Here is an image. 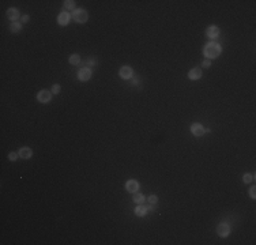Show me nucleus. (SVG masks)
<instances>
[{
    "label": "nucleus",
    "instance_id": "f257e3e1",
    "mask_svg": "<svg viewBox=\"0 0 256 245\" xmlns=\"http://www.w3.org/2000/svg\"><path fill=\"white\" fill-rule=\"evenodd\" d=\"M203 53H204L206 57H208V60L215 59V57H218L221 55V45L217 44V42H214V41H210V42L204 46Z\"/></svg>",
    "mask_w": 256,
    "mask_h": 245
},
{
    "label": "nucleus",
    "instance_id": "f03ea898",
    "mask_svg": "<svg viewBox=\"0 0 256 245\" xmlns=\"http://www.w3.org/2000/svg\"><path fill=\"white\" fill-rule=\"evenodd\" d=\"M72 16H74V20H76L78 23H85L87 18H89L86 10H83V8H76L74 11V14H72Z\"/></svg>",
    "mask_w": 256,
    "mask_h": 245
},
{
    "label": "nucleus",
    "instance_id": "7ed1b4c3",
    "mask_svg": "<svg viewBox=\"0 0 256 245\" xmlns=\"http://www.w3.org/2000/svg\"><path fill=\"white\" fill-rule=\"evenodd\" d=\"M52 98V93L48 91V90H41V91L37 94V100H38L41 104H46V102H49Z\"/></svg>",
    "mask_w": 256,
    "mask_h": 245
},
{
    "label": "nucleus",
    "instance_id": "20e7f679",
    "mask_svg": "<svg viewBox=\"0 0 256 245\" xmlns=\"http://www.w3.org/2000/svg\"><path fill=\"white\" fill-rule=\"evenodd\" d=\"M132 74H133V71L130 66H123L120 68V71H119V75H120L123 79H131V78H132Z\"/></svg>",
    "mask_w": 256,
    "mask_h": 245
},
{
    "label": "nucleus",
    "instance_id": "39448f33",
    "mask_svg": "<svg viewBox=\"0 0 256 245\" xmlns=\"http://www.w3.org/2000/svg\"><path fill=\"white\" fill-rule=\"evenodd\" d=\"M217 233H218V236H221V237H228L229 233H230V226H229L228 223H221V225H218Z\"/></svg>",
    "mask_w": 256,
    "mask_h": 245
},
{
    "label": "nucleus",
    "instance_id": "423d86ee",
    "mask_svg": "<svg viewBox=\"0 0 256 245\" xmlns=\"http://www.w3.org/2000/svg\"><path fill=\"white\" fill-rule=\"evenodd\" d=\"M78 78H79V80L82 82H87L91 78V71H90L87 67H83V68L79 69V72H78Z\"/></svg>",
    "mask_w": 256,
    "mask_h": 245
},
{
    "label": "nucleus",
    "instance_id": "0eeeda50",
    "mask_svg": "<svg viewBox=\"0 0 256 245\" xmlns=\"http://www.w3.org/2000/svg\"><path fill=\"white\" fill-rule=\"evenodd\" d=\"M191 132L194 133V136H197V138H199V136H203L204 135V132H206V130L204 128H203V125L202 124H192L191 125Z\"/></svg>",
    "mask_w": 256,
    "mask_h": 245
},
{
    "label": "nucleus",
    "instance_id": "6e6552de",
    "mask_svg": "<svg viewBox=\"0 0 256 245\" xmlns=\"http://www.w3.org/2000/svg\"><path fill=\"white\" fill-rule=\"evenodd\" d=\"M57 22L62 26H67L69 22V14L66 12V11H62V12L59 14V16H57Z\"/></svg>",
    "mask_w": 256,
    "mask_h": 245
},
{
    "label": "nucleus",
    "instance_id": "1a4fd4ad",
    "mask_svg": "<svg viewBox=\"0 0 256 245\" xmlns=\"http://www.w3.org/2000/svg\"><path fill=\"white\" fill-rule=\"evenodd\" d=\"M126 189L128 192H136L139 189V183L136 181V180H128L126 183Z\"/></svg>",
    "mask_w": 256,
    "mask_h": 245
},
{
    "label": "nucleus",
    "instance_id": "9d476101",
    "mask_svg": "<svg viewBox=\"0 0 256 245\" xmlns=\"http://www.w3.org/2000/svg\"><path fill=\"white\" fill-rule=\"evenodd\" d=\"M206 34H207L211 40H215L219 36V29H218L217 26H210V27H207V30H206Z\"/></svg>",
    "mask_w": 256,
    "mask_h": 245
},
{
    "label": "nucleus",
    "instance_id": "9b49d317",
    "mask_svg": "<svg viewBox=\"0 0 256 245\" xmlns=\"http://www.w3.org/2000/svg\"><path fill=\"white\" fill-rule=\"evenodd\" d=\"M18 154H19L21 158L29 159V158H31V155H33V151H31V148H29V147H22V148H19Z\"/></svg>",
    "mask_w": 256,
    "mask_h": 245
},
{
    "label": "nucleus",
    "instance_id": "f8f14e48",
    "mask_svg": "<svg viewBox=\"0 0 256 245\" xmlns=\"http://www.w3.org/2000/svg\"><path fill=\"white\" fill-rule=\"evenodd\" d=\"M200 76H202V69L200 68H192L190 72H188V78H190L191 80H197L200 79Z\"/></svg>",
    "mask_w": 256,
    "mask_h": 245
},
{
    "label": "nucleus",
    "instance_id": "ddd939ff",
    "mask_svg": "<svg viewBox=\"0 0 256 245\" xmlns=\"http://www.w3.org/2000/svg\"><path fill=\"white\" fill-rule=\"evenodd\" d=\"M7 16H8V19H11V20H16L19 18V11L16 10V8H8Z\"/></svg>",
    "mask_w": 256,
    "mask_h": 245
},
{
    "label": "nucleus",
    "instance_id": "4468645a",
    "mask_svg": "<svg viewBox=\"0 0 256 245\" xmlns=\"http://www.w3.org/2000/svg\"><path fill=\"white\" fill-rule=\"evenodd\" d=\"M147 212V207L144 206H140V204H138L135 208V215H138V217H143V215H146Z\"/></svg>",
    "mask_w": 256,
    "mask_h": 245
},
{
    "label": "nucleus",
    "instance_id": "2eb2a0df",
    "mask_svg": "<svg viewBox=\"0 0 256 245\" xmlns=\"http://www.w3.org/2000/svg\"><path fill=\"white\" fill-rule=\"evenodd\" d=\"M133 202H135L136 204H142L144 202V196L140 194V192H138V191L133 192Z\"/></svg>",
    "mask_w": 256,
    "mask_h": 245
},
{
    "label": "nucleus",
    "instance_id": "dca6fc26",
    "mask_svg": "<svg viewBox=\"0 0 256 245\" xmlns=\"http://www.w3.org/2000/svg\"><path fill=\"white\" fill-rule=\"evenodd\" d=\"M10 30L12 31V33H18V31L22 30V25H21V23H18V22L11 23V25H10Z\"/></svg>",
    "mask_w": 256,
    "mask_h": 245
},
{
    "label": "nucleus",
    "instance_id": "f3484780",
    "mask_svg": "<svg viewBox=\"0 0 256 245\" xmlns=\"http://www.w3.org/2000/svg\"><path fill=\"white\" fill-rule=\"evenodd\" d=\"M69 63L72 64V66H78V64L80 63V57H79V55H71L69 56Z\"/></svg>",
    "mask_w": 256,
    "mask_h": 245
},
{
    "label": "nucleus",
    "instance_id": "a211bd4d",
    "mask_svg": "<svg viewBox=\"0 0 256 245\" xmlns=\"http://www.w3.org/2000/svg\"><path fill=\"white\" fill-rule=\"evenodd\" d=\"M64 5H66L67 10L75 11V2L74 0H66V2H64Z\"/></svg>",
    "mask_w": 256,
    "mask_h": 245
},
{
    "label": "nucleus",
    "instance_id": "6ab92c4d",
    "mask_svg": "<svg viewBox=\"0 0 256 245\" xmlns=\"http://www.w3.org/2000/svg\"><path fill=\"white\" fill-rule=\"evenodd\" d=\"M252 180H254V177H252V174H249V173H245V174L243 176V181H244V183H247V184H248V183H251Z\"/></svg>",
    "mask_w": 256,
    "mask_h": 245
},
{
    "label": "nucleus",
    "instance_id": "aec40b11",
    "mask_svg": "<svg viewBox=\"0 0 256 245\" xmlns=\"http://www.w3.org/2000/svg\"><path fill=\"white\" fill-rule=\"evenodd\" d=\"M60 90H62V86H60V84H53V86H52V94H59L60 93Z\"/></svg>",
    "mask_w": 256,
    "mask_h": 245
},
{
    "label": "nucleus",
    "instance_id": "412c9836",
    "mask_svg": "<svg viewBox=\"0 0 256 245\" xmlns=\"http://www.w3.org/2000/svg\"><path fill=\"white\" fill-rule=\"evenodd\" d=\"M149 203L151 204V206H155V204L158 203V197H157L155 195H151V196L149 197Z\"/></svg>",
    "mask_w": 256,
    "mask_h": 245
},
{
    "label": "nucleus",
    "instance_id": "4be33fe9",
    "mask_svg": "<svg viewBox=\"0 0 256 245\" xmlns=\"http://www.w3.org/2000/svg\"><path fill=\"white\" fill-rule=\"evenodd\" d=\"M18 157H19L18 153H10V154H8V159H10V161H16Z\"/></svg>",
    "mask_w": 256,
    "mask_h": 245
},
{
    "label": "nucleus",
    "instance_id": "5701e85b",
    "mask_svg": "<svg viewBox=\"0 0 256 245\" xmlns=\"http://www.w3.org/2000/svg\"><path fill=\"white\" fill-rule=\"evenodd\" d=\"M86 64H87V67H90V66H97V60H95V59H89Z\"/></svg>",
    "mask_w": 256,
    "mask_h": 245
},
{
    "label": "nucleus",
    "instance_id": "b1692460",
    "mask_svg": "<svg viewBox=\"0 0 256 245\" xmlns=\"http://www.w3.org/2000/svg\"><path fill=\"white\" fill-rule=\"evenodd\" d=\"M249 196H251L252 199H255V197H256V189H255V186H252V188L249 189Z\"/></svg>",
    "mask_w": 256,
    "mask_h": 245
},
{
    "label": "nucleus",
    "instance_id": "393cba45",
    "mask_svg": "<svg viewBox=\"0 0 256 245\" xmlns=\"http://www.w3.org/2000/svg\"><path fill=\"white\" fill-rule=\"evenodd\" d=\"M210 66H211V61H210V60H203V63H202V67H203V68H208Z\"/></svg>",
    "mask_w": 256,
    "mask_h": 245
},
{
    "label": "nucleus",
    "instance_id": "a878e982",
    "mask_svg": "<svg viewBox=\"0 0 256 245\" xmlns=\"http://www.w3.org/2000/svg\"><path fill=\"white\" fill-rule=\"evenodd\" d=\"M27 20H29V16H27V15H23V16H22V23H26Z\"/></svg>",
    "mask_w": 256,
    "mask_h": 245
},
{
    "label": "nucleus",
    "instance_id": "bb28decb",
    "mask_svg": "<svg viewBox=\"0 0 256 245\" xmlns=\"http://www.w3.org/2000/svg\"><path fill=\"white\" fill-rule=\"evenodd\" d=\"M131 82H132V84H135V86H136V84H139V80H131Z\"/></svg>",
    "mask_w": 256,
    "mask_h": 245
}]
</instances>
